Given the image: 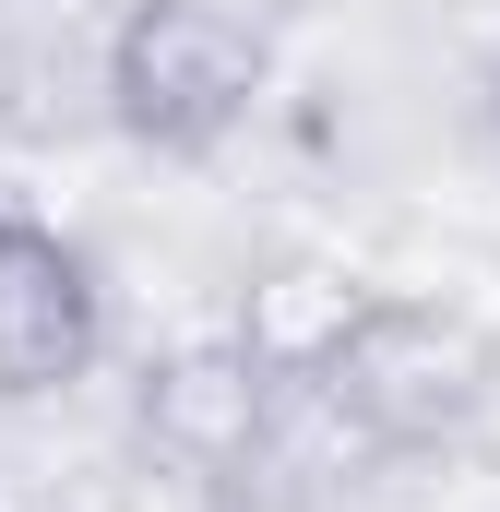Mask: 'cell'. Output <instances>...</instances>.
<instances>
[{
  "label": "cell",
  "mask_w": 500,
  "mask_h": 512,
  "mask_svg": "<svg viewBox=\"0 0 500 512\" xmlns=\"http://www.w3.org/2000/svg\"><path fill=\"white\" fill-rule=\"evenodd\" d=\"M500 393V346L477 310H453V298H393L381 286L370 322L346 334V358L322 370V405L381 441V453H429V441H465L477 417H489Z\"/></svg>",
  "instance_id": "1"
},
{
  "label": "cell",
  "mask_w": 500,
  "mask_h": 512,
  "mask_svg": "<svg viewBox=\"0 0 500 512\" xmlns=\"http://www.w3.org/2000/svg\"><path fill=\"white\" fill-rule=\"evenodd\" d=\"M262 84H274V48L227 0H131L108 24V120L143 155H215L262 108Z\"/></svg>",
  "instance_id": "2"
},
{
  "label": "cell",
  "mask_w": 500,
  "mask_h": 512,
  "mask_svg": "<svg viewBox=\"0 0 500 512\" xmlns=\"http://www.w3.org/2000/svg\"><path fill=\"white\" fill-rule=\"evenodd\" d=\"M274 393H286V382L250 358L239 334H191V346L143 358L131 429H143V453H155L167 477H191V489H239L250 465H262V441H274Z\"/></svg>",
  "instance_id": "3"
},
{
  "label": "cell",
  "mask_w": 500,
  "mask_h": 512,
  "mask_svg": "<svg viewBox=\"0 0 500 512\" xmlns=\"http://www.w3.org/2000/svg\"><path fill=\"white\" fill-rule=\"evenodd\" d=\"M108 358V286L48 215L0 191V405H48Z\"/></svg>",
  "instance_id": "4"
},
{
  "label": "cell",
  "mask_w": 500,
  "mask_h": 512,
  "mask_svg": "<svg viewBox=\"0 0 500 512\" xmlns=\"http://www.w3.org/2000/svg\"><path fill=\"white\" fill-rule=\"evenodd\" d=\"M370 298H381L370 274L286 251V262H262V274L239 286V322H227V334H239V346H250L286 393H322V370L346 358V334L370 322Z\"/></svg>",
  "instance_id": "5"
},
{
  "label": "cell",
  "mask_w": 500,
  "mask_h": 512,
  "mask_svg": "<svg viewBox=\"0 0 500 512\" xmlns=\"http://www.w3.org/2000/svg\"><path fill=\"white\" fill-rule=\"evenodd\" d=\"M489 120H500V84H489Z\"/></svg>",
  "instance_id": "6"
}]
</instances>
